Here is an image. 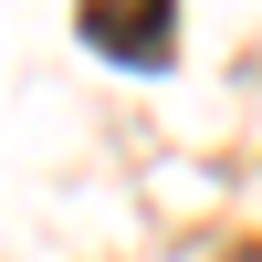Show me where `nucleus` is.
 Here are the masks:
<instances>
[{"mask_svg": "<svg viewBox=\"0 0 262 262\" xmlns=\"http://www.w3.org/2000/svg\"><path fill=\"white\" fill-rule=\"evenodd\" d=\"M84 42H95L105 63H168V21H179V0H84Z\"/></svg>", "mask_w": 262, "mask_h": 262, "instance_id": "f257e3e1", "label": "nucleus"}]
</instances>
